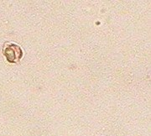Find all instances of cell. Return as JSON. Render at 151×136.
<instances>
[{
    "mask_svg": "<svg viewBox=\"0 0 151 136\" xmlns=\"http://www.w3.org/2000/svg\"><path fill=\"white\" fill-rule=\"evenodd\" d=\"M3 53L10 63H17L21 60L23 50L21 47L15 44H5L3 48Z\"/></svg>",
    "mask_w": 151,
    "mask_h": 136,
    "instance_id": "6da1fadb",
    "label": "cell"
}]
</instances>
